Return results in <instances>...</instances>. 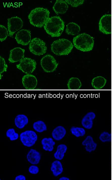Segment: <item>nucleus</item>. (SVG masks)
<instances>
[{
	"instance_id": "6e6552de",
	"label": "nucleus",
	"mask_w": 112,
	"mask_h": 180,
	"mask_svg": "<svg viewBox=\"0 0 112 180\" xmlns=\"http://www.w3.org/2000/svg\"><path fill=\"white\" fill-rule=\"evenodd\" d=\"M21 141L24 146L30 147L35 143L38 139V136L34 131L31 130L25 131L20 135Z\"/></svg>"
},
{
	"instance_id": "aec40b11",
	"label": "nucleus",
	"mask_w": 112,
	"mask_h": 180,
	"mask_svg": "<svg viewBox=\"0 0 112 180\" xmlns=\"http://www.w3.org/2000/svg\"><path fill=\"white\" fill-rule=\"evenodd\" d=\"M106 82V79L104 77L98 76L92 79L91 85L95 89H100L105 86Z\"/></svg>"
},
{
	"instance_id": "412c9836",
	"label": "nucleus",
	"mask_w": 112,
	"mask_h": 180,
	"mask_svg": "<svg viewBox=\"0 0 112 180\" xmlns=\"http://www.w3.org/2000/svg\"><path fill=\"white\" fill-rule=\"evenodd\" d=\"M80 31V26L75 23H70L66 26V32L68 34L76 35L79 33Z\"/></svg>"
},
{
	"instance_id": "c756f323",
	"label": "nucleus",
	"mask_w": 112,
	"mask_h": 180,
	"mask_svg": "<svg viewBox=\"0 0 112 180\" xmlns=\"http://www.w3.org/2000/svg\"><path fill=\"white\" fill-rule=\"evenodd\" d=\"M99 138L102 142H109L111 141V134L109 133L108 132L104 131L100 134Z\"/></svg>"
},
{
	"instance_id": "f704fd0d",
	"label": "nucleus",
	"mask_w": 112,
	"mask_h": 180,
	"mask_svg": "<svg viewBox=\"0 0 112 180\" xmlns=\"http://www.w3.org/2000/svg\"><path fill=\"white\" fill-rule=\"evenodd\" d=\"M59 180H69L70 179L66 177H60L59 179Z\"/></svg>"
},
{
	"instance_id": "f8f14e48",
	"label": "nucleus",
	"mask_w": 112,
	"mask_h": 180,
	"mask_svg": "<svg viewBox=\"0 0 112 180\" xmlns=\"http://www.w3.org/2000/svg\"><path fill=\"white\" fill-rule=\"evenodd\" d=\"M24 49L20 47L15 48L10 51L9 61L11 63L20 61L24 58Z\"/></svg>"
},
{
	"instance_id": "a211bd4d",
	"label": "nucleus",
	"mask_w": 112,
	"mask_h": 180,
	"mask_svg": "<svg viewBox=\"0 0 112 180\" xmlns=\"http://www.w3.org/2000/svg\"><path fill=\"white\" fill-rule=\"evenodd\" d=\"M82 145L85 146L86 150L89 152L94 151L96 149L97 144L94 141L93 137L90 135L87 136L82 142Z\"/></svg>"
},
{
	"instance_id": "20e7f679",
	"label": "nucleus",
	"mask_w": 112,
	"mask_h": 180,
	"mask_svg": "<svg viewBox=\"0 0 112 180\" xmlns=\"http://www.w3.org/2000/svg\"><path fill=\"white\" fill-rule=\"evenodd\" d=\"M73 46L71 42L64 38L60 39L54 41L51 45V51L55 54L66 55L71 51Z\"/></svg>"
},
{
	"instance_id": "f3484780",
	"label": "nucleus",
	"mask_w": 112,
	"mask_h": 180,
	"mask_svg": "<svg viewBox=\"0 0 112 180\" xmlns=\"http://www.w3.org/2000/svg\"><path fill=\"white\" fill-rule=\"evenodd\" d=\"M66 133L65 128L63 126H59L54 129L51 135L54 139L59 141L62 139L65 136Z\"/></svg>"
},
{
	"instance_id": "7c9ffc66",
	"label": "nucleus",
	"mask_w": 112,
	"mask_h": 180,
	"mask_svg": "<svg viewBox=\"0 0 112 180\" xmlns=\"http://www.w3.org/2000/svg\"><path fill=\"white\" fill-rule=\"evenodd\" d=\"M8 67L4 59L0 56V75L4 72H6Z\"/></svg>"
},
{
	"instance_id": "1a4fd4ad",
	"label": "nucleus",
	"mask_w": 112,
	"mask_h": 180,
	"mask_svg": "<svg viewBox=\"0 0 112 180\" xmlns=\"http://www.w3.org/2000/svg\"><path fill=\"white\" fill-rule=\"evenodd\" d=\"M7 20L8 35L12 37L15 32L22 28L23 22L20 18L17 16L8 18Z\"/></svg>"
},
{
	"instance_id": "39448f33",
	"label": "nucleus",
	"mask_w": 112,
	"mask_h": 180,
	"mask_svg": "<svg viewBox=\"0 0 112 180\" xmlns=\"http://www.w3.org/2000/svg\"><path fill=\"white\" fill-rule=\"evenodd\" d=\"M29 49L30 52L34 55L40 56L45 54L47 47L45 43L40 38H33L29 43Z\"/></svg>"
},
{
	"instance_id": "2eb2a0df",
	"label": "nucleus",
	"mask_w": 112,
	"mask_h": 180,
	"mask_svg": "<svg viewBox=\"0 0 112 180\" xmlns=\"http://www.w3.org/2000/svg\"><path fill=\"white\" fill-rule=\"evenodd\" d=\"M68 6L65 1L57 0L54 4L53 9L57 14L65 13L68 10Z\"/></svg>"
},
{
	"instance_id": "6ab92c4d",
	"label": "nucleus",
	"mask_w": 112,
	"mask_h": 180,
	"mask_svg": "<svg viewBox=\"0 0 112 180\" xmlns=\"http://www.w3.org/2000/svg\"><path fill=\"white\" fill-rule=\"evenodd\" d=\"M29 122L28 118L25 115L19 114L17 115L14 119V123L16 127L19 129L23 128Z\"/></svg>"
},
{
	"instance_id": "72a5a7b5",
	"label": "nucleus",
	"mask_w": 112,
	"mask_h": 180,
	"mask_svg": "<svg viewBox=\"0 0 112 180\" xmlns=\"http://www.w3.org/2000/svg\"><path fill=\"white\" fill-rule=\"evenodd\" d=\"M15 180H25V177L23 175H19L16 177Z\"/></svg>"
},
{
	"instance_id": "0eeeda50",
	"label": "nucleus",
	"mask_w": 112,
	"mask_h": 180,
	"mask_svg": "<svg viewBox=\"0 0 112 180\" xmlns=\"http://www.w3.org/2000/svg\"><path fill=\"white\" fill-rule=\"evenodd\" d=\"M40 64L44 71L47 73L55 71L58 65L54 57L50 54L43 56L41 60Z\"/></svg>"
},
{
	"instance_id": "dca6fc26",
	"label": "nucleus",
	"mask_w": 112,
	"mask_h": 180,
	"mask_svg": "<svg viewBox=\"0 0 112 180\" xmlns=\"http://www.w3.org/2000/svg\"><path fill=\"white\" fill-rule=\"evenodd\" d=\"M28 161L33 165L38 164L41 159V155L40 153L36 150L31 149L26 155Z\"/></svg>"
},
{
	"instance_id": "b1692460",
	"label": "nucleus",
	"mask_w": 112,
	"mask_h": 180,
	"mask_svg": "<svg viewBox=\"0 0 112 180\" xmlns=\"http://www.w3.org/2000/svg\"><path fill=\"white\" fill-rule=\"evenodd\" d=\"M81 83L77 78L72 77L69 80L67 84L68 89L69 90H78L81 86Z\"/></svg>"
},
{
	"instance_id": "473e14b6",
	"label": "nucleus",
	"mask_w": 112,
	"mask_h": 180,
	"mask_svg": "<svg viewBox=\"0 0 112 180\" xmlns=\"http://www.w3.org/2000/svg\"><path fill=\"white\" fill-rule=\"evenodd\" d=\"M39 171L38 167L37 166L32 165L30 166L29 168V171L31 174H36Z\"/></svg>"
},
{
	"instance_id": "5701e85b",
	"label": "nucleus",
	"mask_w": 112,
	"mask_h": 180,
	"mask_svg": "<svg viewBox=\"0 0 112 180\" xmlns=\"http://www.w3.org/2000/svg\"><path fill=\"white\" fill-rule=\"evenodd\" d=\"M43 148L45 150L51 152L53 150V146L55 144L52 138L51 137L44 138L41 141Z\"/></svg>"
},
{
	"instance_id": "c85d7f7f",
	"label": "nucleus",
	"mask_w": 112,
	"mask_h": 180,
	"mask_svg": "<svg viewBox=\"0 0 112 180\" xmlns=\"http://www.w3.org/2000/svg\"><path fill=\"white\" fill-rule=\"evenodd\" d=\"M8 31L7 28L4 26L0 25V40L2 42L7 38L8 35Z\"/></svg>"
},
{
	"instance_id": "4468645a",
	"label": "nucleus",
	"mask_w": 112,
	"mask_h": 180,
	"mask_svg": "<svg viewBox=\"0 0 112 180\" xmlns=\"http://www.w3.org/2000/svg\"><path fill=\"white\" fill-rule=\"evenodd\" d=\"M96 115L92 112L87 113L83 117L81 121V124L85 128L90 129L92 128L93 124V120L95 118Z\"/></svg>"
},
{
	"instance_id": "393cba45",
	"label": "nucleus",
	"mask_w": 112,
	"mask_h": 180,
	"mask_svg": "<svg viewBox=\"0 0 112 180\" xmlns=\"http://www.w3.org/2000/svg\"><path fill=\"white\" fill-rule=\"evenodd\" d=\"M67 149V146L64 144H61L58 145L57 150L54 154V157L59 160H62L64 158V154Z\"/></svg>"
},
{
	"instance_id": "ddd939ff",
	"label": "nucleus",
	"mask_w": 112,
	"mask_h": 180,
	"mask_svg": "<svg viewBox=\"0 0 112 180\" xmlns=\"http://www.w3.org/2000/svg\"><path fill=\"white\" fill-rule=\"evenodd\" d=\"M22 82L23 87L28 90L35 89L37 84V81L36 77L31 74H26L22 78Z\"/></svg>"
},
{
	"instance_id": "f257e3e1",
	"label": "nucleus",
	"mask_w": 112,
	"mask_h": 180,
	"mask_svg": "<svg viewBox=\"0 0 112 180\" xmlns=\"http://www.w3.org/2000/svg\"><path fill=\"white\" fill-rule=\"evenodd\" d=\"M64 23L59 16L49 17L44 26L46 32L51 37H59L61 35L64 29Z\"/></svg>"
},
{
	"instance_id": "f03ea898",
	"label": "nucleus",
	"mask_w": 112,
	"mask_h": 180,
	"mask_svg": "<svg viewBox=\"0 0 112 180\" xmlns=\"http://www.w3.org/2000/svg\"><path fill=\"white\" fill-rule=\"evenodd\" d=\"M50 12L47 9L36 8L31 11L28 17L30 24L35 27L41 28L49 18Z\"/></svg>"
},
{
	"instance_id": "7ed1b4c3",
	"label": "nucleus",
	"mask_w": 112,
	"mask_h": 180,
	"mask_svg": "<svg viewBox=\"0 0 112 180\" xmlns=\"http://www.w3.org/2000/svg\"><path fill=\"white\" fill-rule=\"evenodd\" d=\"M73 42L75 47L83 52H88L92 50L94 44L93 37L86 33L77 35L73 39Z\"/></svg>"
},
{
	"instance_id": "423d86ee",
	"label": "nucleus",
	"mask_w": 112,
	"mask_h": 180,
	"mask_svg": "<svg viewBox=\"0 0 112 180\" xmlns=\"http://www.w3.org/2000/svg\"><path fill=\"white\" fill-rule=\"evenodd\" d=\"M37 63L34 59L30 58L25 57L19 61L16 65L17 68L27 74H30L35 69Z\"/></svg>"
},
{
	"instance_id": "2f4dec72",
	"label": "nucleus",
	"mask_w": 112,
	"mask_h": 180,
	"mask_svg": "<svg viewBox=\"0 0 112 180\" xmlns=\"http://www.w3.org/2000/svg\"><path fill=\"white\" fill-rule=\"evenodd\" d=\"M68 4L73 7H77L83 4L84 0H65Z\"/></svg>"
},
{
	"instance_id": "9b49d317",
	"label": "nucleus",
	"mask_w": 112,
	"mask_h": 180,
	"mask_svg": "<svg viewBox=\"0 0 112 180\" xmlns=\"http://www.w3.org/2000/svg\"><path fill=\"white\" fill-rule=\"evenodd\" d=\"M15 39L18 44L27 45L31 41V31L25 29L20 30L16 34Z\"/></svg>"
},
{
	"instance_id": "4be33fe9",
	"label": "nucleus",
	"mask_w": 112,
	"mask_h": 180,
	"mask_svg": "<svg viewBox=\"0 0 112 180\" xmlns=\"http://www.w3.org/2000/svg\"><path fill=\"white\" fill-rule=\"evenodd\" d=\"M53 175L57 176L61 174L63 171V168L61 162L59 160L54 161L52 163L50 168Z\"/></svg>"
},
{
	"instance_id": "a878e982",
	"label": "nucleus",
	"mask_w": 112,
	"mask_h": 180,
	"mask_svg": "<svg viewBox=\"0 0 112 180\" xmlns=\"http://www.w3.org/2000/svg\"><path fill=\"white\" fill-rule=\"evenodd\" d=\"M34 129L37 132L41 133L47 130V127L45 123L39 120L34 123L33 124Z\"/></svg>"
},
{
	"instance_id": "bb28decb",
	"label": "nucleus",
	"mask_w": 112,
	"mask_h": 180,
	"mask_svg": "<svg viewBox=\"0 0 112 180\" xmlns=\"http://www.w3.org/2000/svg\"><path fill=\"white\" fill-rule=\"evenodd\" d=\"M70 131L72 134L76 137L83 136L86 134L85 129L80 127L72 126L70 129Z\"/></svg>"
},
{
	"instance_id": "cd10ccee",
	"label": "nucleus",
	"mask_w": 112,
	"mask_h": 180,
	"mask_svg": "<svg viewBox=\"0 0 112 180\" xmlns=\"http://www.w3.org/2000/svg\"><path fill=\"white\" fill-rule=\"evenodd\" d=\"M6 136L9 138L11 141H13L17 139L19 137L18 134L15 132L14 128H10L7 130L6 132Z\"/></svg>"
},
{
	"instance_id": "9d476101",
	"label": "nucleus",
	"mask_w": 112,
	"mask_h": 180,
	"mask_svg": "<svg viewBox=\"0 0 112 180\" xmlns=\"http://www.w3.org/2000/svg\"><path fill=\"white\" fill-rule=\"evenodd\" d=\"M111 16L110 14L103 15L99 23V30L103 34H108L111 33Z\"/></svg>"
}]
</instances>
